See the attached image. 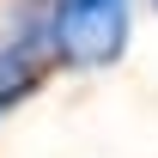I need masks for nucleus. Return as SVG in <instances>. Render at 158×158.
Returning <instances> with one entry per match:
<instances>
[{"mask_svg":"<svg viewBox=\"0 0 158 158\" xmlns=\"http://www.w3.org/2000/svg\"><path fill=\"white\" fill-rule=\"evenodd\" d=\"M134 0H49L43 6V43L61 67H110L128 49Z\"/></svg>","mask_w":158,"mask_h":158,"instance_id":"1","label":"nucleus"},{"mask_svg":"<svg viewBox=\"0 0 158 158\" xmlns=\"http://www.w3.org/2000/svg\"><path fill=\"white\" fill-rule=\"evenodd\" d=\"M43 61H49V43H43V19L19 24V31H6V43H0V116L37 91Z\"/></svg>","mask_w":158,"mask_h":158,"instance_id":"2","label":"nucleus"},{"mask_svg":"<svg viewBox=\"0 0 158 158\" xmlns=\"http://www.w3.org/2000/svg\"><path fill=\"white\" fill-rule=\"evenodd\" d=\"M152 6H158V0H152Z\"/></svg>","mask_w":158,"mask_h":158,"instance_id":"3","label":"nucleus"}]
</instances>
